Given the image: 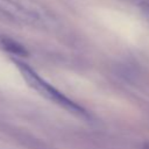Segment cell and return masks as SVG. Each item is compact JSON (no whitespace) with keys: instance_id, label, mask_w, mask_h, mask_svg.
Wrapping results in <instances>:
<instances>
[{"instance_id":"obj_1","label":"cell","mask_w":149,"mask_h":149,"mask_svg":"<svg viewBox=\"0 0 149 149\" xmlns=\"http://www.w3.org/2000/svg\"><path fill=\"white\" fill-rule=\"evenodd\" d=\"M16 68L19 69V71L21 72L23 79L26 80V83L34 90L36 91L38 94H41L43 98L50 100L51 102L61 106L62 108L66 109L68 112L83 118V119H91L90 113L81 107L80 105H78L77 102H74L73 100H71L70 98H68L65 94H63L61 91H58L56 87H54L51 84H49L47 80H44L33 68H30L27 63L14 58L13 59Z\"/></svg>"},{"instance_id":"obj_2","label":"cell","mask_w":149,"mask_h":149,"mask_svg":"<svg viewBox=\"0 0 149 149\" xmlns=\"http://www.w3.org/2000/svg\"><path fill=\"white\" fill-rule=\"evenodd\" d=\"M0 44H1V47H2L6 51L12 52V54H14V55H17V56H26V55L28 54L27 50H26L21 44H19L16 41H14V40L7 37V36H2V37H1Z\"/></svg>"},{"instance_id":"obj_3","label":"cell","mask_w":149,"mask_h":149,"mask_svg":"<svg viewBox=\"0 0 149 149\" xmlns=\"http://www.w3.org/2000/svg\"><path fill=\"white\" fill-rule=\"evenodd\" d=\"M1 37H2V35H1V34H0V40H1Z\"/></svg>"}]
</instances>
